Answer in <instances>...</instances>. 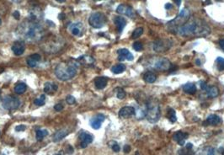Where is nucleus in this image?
Masks as SVG:
<instances>
[{"label":"nucleus","instance_id":"obj_5","mask_svg":"<svg viewBox=\"0 0 224 155\" xmlns=\"http://www.w3.org/2000/svg\"><path fill=\"white\" fill-rule=\"evenodd\" d=\"M190 18H191V12L188 8H186L182 9L180 14L175 19L168 23V28H169V31L174 34L177 33L179 28L182 26L183 25H185L190 19Z\"/></svg>","mask_w":224,"mask_h":155},{"label":"nucleus","instance_id":"obj_1","mask_svg":"<svg viewBox=\"0 0 224 155\" xmlns=\"http://www.w3.org/2000/svg\"><path fill=\"white\" fill-rule=\"evenodd\" d=\"M16 35L24 42H36L44 37V29L39 20L29 18L18 26Z\"/></svg>","mask_w":224,"mask_h":155},{"label":"nucleus","instance_id":"obj_34","mask_svg":"<svg viewBox=\"0 0 224 155\" xmlns=\"http://www.w3.org/2000/svg\"><path fill=\"white\" fill-rule=\"evenodd\" d=\"M143 33V28L142 27H139V28H137L135 31H133L132 35V39H136L139 37V36H141Z\"/></svg>","mask_w":224,"mask_h":155},{"label":"nucleus","instance_id":"obj_25","mask_svg":"<svg viewBox=\"0 0 224 155\" xmlns=\"http://www.w3.org/2000/svg\"><path fill=\"white\" fill-rule=\"evenodd\" d=\"M207 94L208 97L210 98H215L219 94V89H217V87L216 86H211V87H207V89H206Z\"/></svg>","mask_w":224,"mask_h":155},{"label":"nucleus","instance_id":"obj_53","mask_svg":"<svg viewBox=\"0 0 224 155\" xmlns=\"http://www.w3.org/2000/svg\"><path fill=\"white\" fill-rule=\"evenodd\" d=\"M222 154H224V151H223V152H222Z\"/></svg>","mask_w":224,"mask_h":155},{"label":"nucleus","instance_id":"obj_23","mask_svg":"<svg viewBox=\"0 0 224 155\" xmlns=\"http://www.w3.org/2000/svg\"><path fill=\"white\" fill-rule=\"evenodd\" d=\"M183 90L188 94H195L197 93V86L192 83H187L183 86Z\"/></svg>","mask_w":224,"mask_h":155},{"label":"nucleus","instance_id":"obj_7","mask_svg":"<svg viewBox=\"0 0 224 155\" xmlns=\"http://www.w3.org/2000/svg\"><path fill=\"white\" fill-rule=\"evenodd\" d=\"M150 63L154 69L159 70V71H168L171 69L172 67V64L169 60L164 58H154Z\"/></svg>","mask_w":224,"mask_h":155},{"label":"nucleus","instance_id":"obj_43","mask_svg":"<svg viewBox=\"0 0 224 155\" xmlns=\"http://www.w3.org/2000/svg\"><path fill=\"white\" fill-rule=\"evenodd\" d=\"M13 16L15 18V19H19V17H20V14H19V11H14V13H13Z\"/></svg>","mask_w":224,"mask_h":155},{"label":"nucleus","instance_id":"obj_42","mask_svg":"<svg viewBox=\"0 0 224 155\" xmlns=\"http://www.w3.org/2000/svg\"><path fill=\"white\" fill-rule=\"evenodd\" d=\"M123 150H124V152H126V153H127V152H130L131 151L130 145H125L124 148H123Z\"/></svg>","mask_w":224,"mask_h":155},{"label":"nucleus","instance_id":"obj_38","mask_svg":"<svg viewBox=\"0 0 224 155\" xmlns=\"http://www.w3.org/2000/svg\"><path fill=\"white\" fill-rule=\"evenodd\" d=\"M111 143H112V145H111V147L114 152H119L120 149H121V148H120L119 145L116 143V142H111Z\"/></svg>","mask_w":224,"mask_h":155},{"label":"nucleus","instance_id":"obj_9","mask_svg":"<svg viewBox=\"0 0 224 155\" xmlns=\"http://www.w3.org/2000/svg\"><path fill=\"white\" fill-rule=\"evenodd\" d=\"M172 46H173V42L170 40H168V39L158 40L153 44V50L156 52H165L171 48Z\"/></svg>","mask_w":224,"mask_h":155},{"label":"nucleus","instance_id":"obj_28","mask_svg":"<svg viewBox=\"0 0 224 155\" xmlns=\"http://www.w3.org/2000/svg\"><path fill=\"white\" fill-rule=\"evenodd\" d=\"M126 66L124 64H117L116 66H114L111 68V71L113 73L115 74H120V73H122L126 70Z\"/></svg>","mask_w":224,"mask_h":155},{"label":"nucleus","instance_id":"obj_14","mask_svg":"<svg viewBox=\"0 0 224 155\" xmlns=\"http://www.w3.org/2000/svg\"><path fill=\"white\" fill-rule=\"evenodd\" d=\"M79 140H80L81 143H80V147L82 148H86L89 144H90L93 142L94 140V137L91 135V134H89L88 132H83L80 133V135H79Z\"/></svg>","mask_w":224,"mask_h":155},{"label":"nucleus","instance_id":"obj_20","mask_svg":"<svg viewBox=\"0 0 224 155\" xmlns=\"http://www.w3.org/2000/svg\"><path fill=\"white\" fill-rule=\"evenodd\" d=\"M41 55H39L37 53H35L33 55H31L27 58V64L30 68H36L37 64L41 61Z\"/></svg>","mask_w":224,"mask_h":155},{"label":"nucleus","instance_id":"obj_35","mask_svg":"<svg viewBox=\"0 0 224 155\" xmlns=\"http://www.w3.org/2000/svg\"><path fill=\"white\" fill-rule=\"evenodd\" d=\"M116 90H117V93H116L117 98L120 99V100H123L125 97H126V95H127L124 89H122V88H118V89H116Z\"/></svg>","mask_w":224,"mask_h":155},{"label":"nucleus","instance_id":"obj_31","mask_svg":"<svg viewBox=\"0 0 224 155\" xmlns=\"http://www.w3.org/2000/svg\"><path fill=\"white\" fill-rule=\"evenodd\" d=\"M48 135V131L44 129V130H37L36 131V139L38 141H42L45 137Z\"/></svg>","mask_w":224,"mask_h":155},{"label":"nucleus","instance_id":"obj_22","mask_svg":"<svg viewBox=\"0 0 224 155\" xmlns=\"http://www.w3.org/2000/svg\"><path fill=\"white\" fill-rule=\"evenodd\" d=\"M108 83V78L105 77H97L94 79V85L98 89H105Z\"/></svg>","mask_w":224,"mask_h":155},{"label":"nucleus","instance_id":"obj_3","mask_svg":"<svg viewBox=\"0 0 224 155\" xmlns=\"http://www.w3.org/2000/svg\"><path fill=\"white\" fill-rule=\"evenodd\" d=\"M77 72V63L75 61H65L57 64L55 68L56 76L62 81L69 80Z\"/></svg>","mask_w":224,"mask_h":155},{"label":"nucleus","instance_id":"obj_49","mask_svg":"<svg viewBox=\"0 0 224 155\" xmlns=\"http://www.w3.org/2000/svg\"><path fill=\"white\" fill-rule=\"evenodd\" d=\"M196 62H197V65H199V66L201 65V61H200V59H197V61H196Z\"/></svg>","mask_w":224,"mask_h":155},{"label":"nucleus","instance_id":"obj_19","mask_svg":"<svg viewBox=\"0 0 224 155\" xmlns=\"http://www.w3.org/2000/svg\"><path fill=\"white\" fill-rule=\"evenodd\" d=\"M114 22L116 24V29L119 33H122V31L124 30L125 26L127 25V20L123 18V17L121 16H116L115 19H114Z\"/></svg>","mask_w":224,"mask_h":155},{"label":"nucleus","instance_id":"obj_33","mask_svg":"<svg viewBox=\"0 0 224 155\" xmlns=\"http://www.w3.org/2000/svg\"><path fill=\"white\" fill-rule=\"evenodd\" d=\"M217 69L218 71L222 72L224 70V58H221V57H218L217 58Z\"/></svg>","mask_w":224,"mask_h":155},{"label":"nucleus","instance_id":"obj_24","mask_svg":"<svg viewBox=\"0 0 224 155\" xmlns=\"http://www.w3.org/2000/svg\"><path fill=\"white\" fill-rule=\"evenodd\" d=\"M143 80L148 83H154L156 79H157V76L155 75L154 72H151V71H147L143 74Z\"/></svg>","mask_w":224,"mask_h":155},{"label":"nucleus","instance_id":"obj_44","mask_svg":"<svg viewBox=\"0 0 224 155\" xmlns=\"http://www.w3.org/2000/svg\"><path fill=\"white\" fill-rule=\"evenodd\" d=\"M219 46L222 48V50L224 51V39H222L219 41Z\"/></svg>","mask_w":224,"mask_h":155},{"label":"nucleus","instance_id":"obj_41","mask_svg":"<svg viewBox=\"0 0 224 155\" xmlns=\"http://www.w3.org/2000/svg\"><path fill=\"white\" fill-rule=\"evenodd\" d=\"M54 109H55L57 111H61L63 110V105H62V104H57V105H55V106H54Z\"/></svg>","mask_w":224,"mask_h":155},{"label":"nucleus","instance_id":"obj_30","mask_svg":"<svg viewBox=\"0 0 224 155\" xmlns=\"http://www.w3.org/2000/svg\"><path fill=\"white\" fill-rule=\"evenodd\" d=\"M167 117L169 118L170 122L174 123V122L177 121V117H176V113L174 109L169 108L168 109V114H167Z\"/></svg>","mask_w":224,"mask_h":155},{"label":"nucleus","instance_id":"obj_46","mask_svg":"<svg viewBox=\"0 0 224 155\" xmlns=\"http://www.w3.org/2000/svg\"><path fill=\"white\" fill-rule=\"evenodd\" d=\"M173 1L176 3V5H177L178 7H180V4H181V0H173Z\"/></svg>","mask_w":224,"mask_h":155},{"label":"nucleus","instance_id":"obj_17","mask_svg":"<svg viewBox=\"0 0 224 155\" xmlns=\"http://www.w3.org/2000/svg\"><path fill=\"white\" fill-rule=\"evenodd\" d=\"M136 114V110L132 106H125L119 111V116L122 118H129Z\"/></svg>","mask_w":224,"mask_h":155},{"label":"nucleus","instance_id":"obj_8","mask_svg":"<svg viewBox=\"0 0 224 155\" xmlns=\"http://www.w3.org/2000/svg\"><path fill=\"white\" fill-rule=\"evenodd\" d=\"M3 107L5 110L8 111H13V110H16L19 107L20 105V101L18 98L12 95H8L3 98Z\"/></svg>","mask_w":224,"mask_h":155},{"label":"nucleus","instance_id":"obj_15","mask_svg":"<svg viewBox=\"0 0 224 155\" xmlns=\"http://www.w3.org/2000/svg\"><path fill=\"white\" fill-rule=\"evenodd\" d=\"M222 122V118L217 115H210L207 118V121L205 122H203V126H208V125H211V126H218Z\"/></svg>","mask_w":224,"mask_h":155},{"label":"nucleus","instance_id":"obj_12","mask_svg":"<svg viewBox=\"0 0 224 155\" xmlns=\"http://www.w3.org/2000/svg\"><path fill=\"white\" fill-rule=\"evenodd\" d=\"M12 51L15 56H21L25 51V42L24 41H17L12 46Z\"/></svg>","mask_w":224,"mask_h":155},{"label":"nucleus","instance_id":"obj_2","mask_svg":"<svg viewBox=\"0 0 224 155\" xmlns=\"http://www.w3.org/2000/svg\"><path fill=\"white\" fill-rule=\"evenodd\" d=\"M177 33L184 37H205L211 33V28L202 20L189 19L179 28Z\"/></svg>","mask_w":224,"mask_h":155},{"label":"nucleus","instance_id":"obj_13","mask_svg":"<svg viewBox=\"0 0 224 155\" xmlns=\"http://www.w3.org/2000/svg\"><path fill=\"white\" fill-rule=\"evenodd\" d=\"M105 117L102 114H98L95 116H94L91 120H90V126L91 128L94 130H98L101 128V124L102 122L105 121Z\"/></svg>","mask_w":224,"mask_h":155},{"label":"nucleus","instance_id":"obj_26","mask_svg":"<svg viewBox=\"0 0 224 155\" xmlns=\"http://www.w3.org/2000/svg\"><path fill=\"white\" fill-rule=\"evenodd\" d=\"M57 90V85L55 83H50L47 82L45 83L44 85V91L47 94H51L52 92H55Z\"/></svg>","mask_w":224,"mask_h":155},{"label":"nucleus","instance_id":"obj_32","mask_svg":"<svg viewBox=\"0 0 224 155\" xmlns=\"http://www.w3.org/2000/svg\"><path fill=\"white\" fill-rule=\"evenodd\" d=\"M46 102V95L45 94H42L41 96H39L38 98H36V100H34L35 105H38V106H42V105H45Z\"/></svg>","mask_w":224,"mask_h":155},{"label":"nucleus","instance_id":"obj_11","mask_svg":"<svg viewBox=\"0 0 224 155\" xmlns=\"http://www.w3.org/2000/svg\"><path fill=\"white\" fill-rule=\"evenodd\" d=\"M68 29H69L71 34L75 36H82L83 31H84L83 25L81 22L72 23L68 26Z\"/></svg>","mask_w":224,"mask_h":155},{"label":"nucleus","instance_id":"obj_37","mask_svg":"<svg viewBox=\"0 0 224 155\" xmlns=\"http://www.w3.org/2000/svg\"><path fill=\"white\" fill-rule=\"evenodd\" d=\"M66 101L68 105H73L76 102V100H75V98L72 95H68L66 98Z\"/></svg>","mask_w":224,"mask_h":155},{"label":"nucleus","instance_id":"obj_27","mask_svg":"<svg viewBox=\"0 0 224 155\" xmlns=\"http://www.w3.org/2000/svg\"><path fill=\"white\" fill-rule=\"evenodd\" d=\"M77 62H79L80 63L84 64V65H89V64L94 63V58L89 56H82L77 58Z\"/></svg>","mask_w":224,"mask_h":155},{"label":"nucleus","instance_id":"obj_54","mask_svg":"<svg viewBox=\"0 0 224 155\" xmlns=\"http://www.w3.org/2000/svg\"><path fill=\"white\" fill-rule=\"evenodd\" d=\"M216 1H220V0H216Z\"/></svg>","mask_w":224,"mask_h":155},{"label":"nucleus","instance_id":"obj_29","mask_svg":"<svg viewBox=\"0 0 224 155\" xmlns=\"http://www.w3.org/2000/svg\"><path fill=\"white\" fill-rule=\"evenodd\" d=\"M26 90V84L24 83H17L16 86L14 87V92L18 94H24Z\"/></svg>","mask_w":224,"mask_h":155},{"label":"nucleus","instance_id":"obj_16","mask_svg":"<svg viewBox=\"0 0 224 155\" xmlns=\"http://www.w3.org/2000/svg\"><path fill=\"white\" fill-rule=\"evenodd\" d=\"M188 137H189L188 133L183 132L181 131H179L177 132L174 133L172 138H173V140L175 142H177L180 146H184L185 143H186L185 141H186V139H187Z\"/></svg>","mask_w":224,"mask_h":155},{"label":"nucleus","instance_id":"obj_6","mask_svg":"<svg viewBox=\"0 0 224 155\" xmlns=\"http://www.w3.org/2000/svg\"><path fill=\"white\" fill-rule=\"evenodd\" d=\"M107 21L106 16L103 13L95 12L90 15L89 19V24L90 26L95 29H100L105 25Z\"/></svg>","mask_w":224,"mask_h":155},{"label":"nucleus","instance_id":"obj_40","mask_svg":"<svg viewBox=\"0 0 224 155\" xmlns=\"http://www.w3.org/2000/svg\"><path fill=\"white\" fill-rule=\"evenodd\" d=\"M200 87H201V89L202 90H205L206 91V89H207V84L204 81H200Z\"/></svg>","mask_w":224,"mask_h":155},{"label":"nucleus","instance_id":"obj_4","mask_svg":"<svg viewBox=\"0 0 224 155\" xmlns=\"http://www.w3.org/2000/svg\"><path fill=\"white\" fill-rule=\"evenodd\" d=\"M146 108V117L147 121L152 123L157 122L160 118V108L159 104L155 99H149L145 103Z\"/></svg>","mask_w":224,"mask_h":155},{"label":"nucleus","instance_id":"obj_48","mask_svg":"<svg viewBox=\"0 0 224 155\" xmlns=\"http://www.w3.org/2000/svg\"><path fill=\"white\" fill-rule=\"evenodd\" d=\"M59 19H64V14H59Z\"/></svg>","mask_w":224,"mask_h":155},{"label":"nucleus","instance_id":"obj_39","mask_svg":"<svg viewBox=\"0 0 224 155\" xmlns=\"http://www.w3.org/2000/svg\"><path fill=\"white\" fill-rule=\"evenodd\" d=\"M25 129H26V127H25V125H19V126H17L16 128H15L16 132H24Z\"/></svg>","mask_w":224,"mask_h":155},{"label":"nucleus","instance_id":"obj_21","mask_svg":"<svg viewBox=\"0 0 224 155\" xmlns=\"http://www.w3.org/2000/svg\"><path fill=\"white\" fill-rule=\"evenodd\" d=\"M69 132L67 130V129H62V130H59L57 132H56L54 133V135L52 136V141L57 142H59L62 140V139L68 135Z\"/></svg>","mask_w":224,"mask_h":155},{"label":"nucleus","instance_id":"obj_51","mask_svg":"<svg viewBox=\"0 0 224 155\" xmlns=\"http://www.w3.org/2000/svg\"><path fill=\"white\" fill-rule=\"evenodd\" d=\"M13 2H15V3H19L20 1H22V0H12Z\"/></svg>","mask_w":224,"mask_h":155},{"label":"nucleus","instance_id":"obj_47","mask_svg":"<svg viewBox=\"0 0 224 155\" xmlns=\"http://www.w3.org/2000/svg\"><path fill=\"white\" fill-rule=\"evenodd\" d=\"M172 7H173V6H172V4H170V3H167L166 5H165V8H166L167 9H168V8H172Z\"/></svg>","mask_w":224,"mask_h":155},{"label":"nucleus","instance_id":"obj_52","mask_svg":"<svg viewBox=\"0 0 224 155\" xmlns=\"http://www.w3.org/2000/svg\"><path fill=\"white\" fill-rule=\"evenodd\" d=\"M1 23H2V22H1V19H0V25H1Z\"/></svg>","mask_w":224,"mask_h":155},{"label":"nucleus","instance_id":"obj_50","mask_svg":"<svg viewBox=\"0 0 224 155\" xmlns=\"http://www.w3.org/2000/svg\"><path fill=\"white\" fill-rule=\"evenodd\" d=\"M57 2H58V3H64L66 0H56Z\"/></svg>","mask_w":224,"mask_h":155},{"label":"nucleus","instance_id":"obj_36","mask_svg":"<svg viewBox=\"0 0 224 155\" xmlns=\"http://www.w3.org/2000/svg\"><path fill=\"white\" fill-rule=\"evenodd\" d=\"M132 47H133V49L135 51H137V52H141V51L142 50V48H143L142 44L141 42H135V43L133 44Z\"/></svg>","mask_w":224,"mask_h":155},{"label":"nucleus","instance_id":"obj_45","mask_svg":"<svg viewBox=\"0 0 224 155\" xmlns=\"http://www.w3.org/2000/svg\"><path fill=\"white\" fill-rule=\"evenodd\" d=\"M193 148V145H192V143H191V142H190V143H187V144H186V149L191 150V148Z\"/></svg>","mask_w":224,"mask_h":155},{"label":"nucleus","instance_id":"obj_18","mask_svg":"<svg viewBox=\"0 0 224 155\" xmlns=\"http://www.w3.org/2000/svg\"><path fill=\"white\" fill-rule=\"evenodd\" d=\"M117 54H118V59L119 61H124V60H127V61H132L134 58L132 53L127 50V49H119L117 51Z\"/></svg>","mask_w":224,"mask_h":155},{"label":"nucleus","instance_id":"obj_10","mask_svg":"<svg viewBox=\"0 0 224 155\" xmlns=\"http://www.w3.org/2000/svg\"><path fill=\"white\" fill-rule=\"evenodd\" d=\"M116 12L120 14H123V15H127V16L130 17V18H135L136 13L131 6L127 5V4H120L117 8H116Z\"/></svg>","mask_w":224,"mask_h":155}]
</instances>
